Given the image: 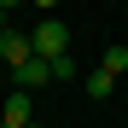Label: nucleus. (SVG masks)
I'll use <instances>...</instances> for the list:
<instances>
[{"mask_svg": "<svg viewBox=\"0 0 128 128\" xmlns=\"http://www.w3.org/2000/svg\"><path fill=\"white\" fill-rule=\"evenodd\" d=\"M29 47H35L41 58H58L64 47H70V29H64L58 18H47V24H35V35H29Z\"/></svg>", "mask_w": 128, "mask_h": 128, "instance_id": "obj_1", "label": "nucleus"}, {"mask_svg": "<svg viewBox=\"0 0 128 128\" xmlns=\"http://www.w3.org/2000/svg\"><path fill=\"white\" fill-rule=\"evenodd\" d=\"M12 82H18V88H47V82H52V58H41V52H29L24 64H12Z\"/></svg>", "mask_w": 128, "mask_h": 128, "instance_id": "obj_2", "label": "nucleus"}, {"mask_svg": "<svg viewBox=\"0 0 128 128\" xmlns=\"http://www.w3.org/2000/svg\"><path fill=\"white\" fill-rule=\"evenodd\" d=\"M24 122H35V105H29L24 88H18V93L6 99V111H0V128H24Z\"/></svg>", "mask_w": 128, "mask_h": 128, "instance_id": "obj_3", "label": "nucleus"}, {"mask_svg": "<svg viewBox=\"0 0 128 128\" xmlns=\"http://www.w3.org/2000/svg\"><path fill=\"white\" fill-rule=\"evenodd\" d=\"M35 47H29V35H18V29H6V35H0V58H6V64H24Z\"/></svg>", "mask_w": 128, "mask_h": 128, "instance_id": "obj_4", "label": "nucleus"}, {"mask_svg": "<svg viewBox=\"0 0 128 128\" xmlns=\"http://www.w3.org/2000/svg\"><path fill=\"white\" fill-rule=\"evenodd\" d=\"M111 93H116V76L111 70H93L88 76V99H111Z\"/></svg>", "mask_w": 128, "mask_h": 128, "instance_id": "obj_5", "label": "nucleus"}, {"mask_svg": "<svg viewBox=\"0 0 128 128\" xmlns=\"http://www.w3.org/2000/svg\"><path fill=\"white\" fill-rule=\"evenodd\" d=\"M99 70H111V76H122V70H128V47H105V58H99Z\"/></svg>", "mask_w": 128, "mask_h": 128, "instance_id": "obj_6", "label": "nucleus"}, {"mask_svg": "<svg viewBox=\"0 0 128 128\" xmlns=\"http://www.w3.org/2000/svg\"><path fill=\"white\" fill-rule=\"evenodd\" d=\"M52 82H76V64H70V52H58V58H52Z\"/></svg>", "mask_w": 128, "mask_h": 128, "instance_id": "obj_7", "label": "nucleus"}, {"mask_svg": "<svg viewBox=\"0 0 128 128\" xmlns=\"http://www.w3.org/2000/svg\"><path fill=\"white\" fill-rule=\"evenodd\" d=\"M29 6H41V12H52V6H58V0H29Z\"/></svg>", "mask_w": 128, "mask_h": 128, "instance_id": "obj_8", "label": "nucleus"}, {"mask_svg": "<svg viewBox=\"0 0 128 128\" xmlns=\"http://www.w3.org/2000/svg\"><path fill=\"white\" fill-rule=\"evenodd\" d=\"M0 35H6V6H0Z\"/></svg>", "mask_w": 128, "mask_h": 128, "instance_id": "obj_9", "label": "nucleus"}, {"mask_svg": "<svg viewBox=\"0 0 128 128\" xmlns=\"http://www.w3.org/2000/svg\"><path fill=\"white\" fill-rule=\"evenodd\" d=\"M0 6H24V0H0Z\"/></svg>", "mask_w": 128, "mask_h": 128, "instance_id": "obj_10", "label": "nucleus"}, {"mask_svg": "<svg viewBox=\"0 0 128 128\" xmlns=\"http://www.w3.org/2000/svg\"><path fill=\"white\" fill-rule=\"evenodd\" d=\"M24 128H41V122H24Z\"/></svg>", "mask_w": 128, "mask_h": 128, "instance_id": "obj_11", "label": "nucleus"}]
</instances>
